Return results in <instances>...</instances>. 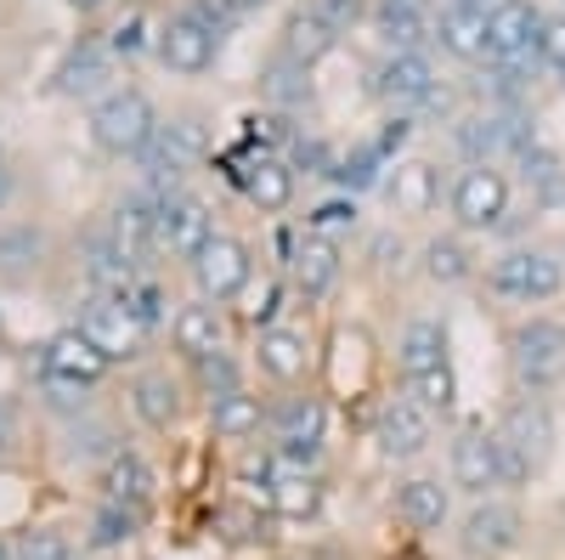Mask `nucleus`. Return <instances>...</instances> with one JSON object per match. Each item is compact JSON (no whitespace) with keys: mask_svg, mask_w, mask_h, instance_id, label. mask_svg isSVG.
<instances>
[{"mask_svg":"<svg viewBox=\"0 0 565 560\" xmlns=\"http://www.w3.org/2000/svg\"><path fill=\"white\" fill-rule=\"evenodd\" d=\"M45 373H57V380H74V385H97L108 373V357L90 346L79 329H63L52 346H45Z\"/></svg>","mask_w":565,"mask_h":560,"instance_id":"nucleus-17","label":"nucleus"},{"mask_svg":"<svg viewBox=\"0 0 565 560\" xmlns=\"http://www.w3.org/2000/svg\"><path fill=\"white\" fill-rule=\"evenodd\" d=\"M210 425H215V436H226V442L255 436V431H260V397H249V391L215 397V402H210Z\"/></svg>","mask_w":565,"mask_h":560,"instance_id":"nucleus-24","label":"nucleus"},{"mask_svg":"<svg viewBox=\"0 0 565 560\" xmlns=\"http://www.w3.org/2000/svg\"><path fill=\"white\" fill-rule=\"evenodd\" d=\"M215 45H221V34H210L193 12H181V18H170V23L159 29V57H164L175 74H204V68L215 63Z\"/></svg>","mask_w":565,"mask_h":560,"instance_id":"nucleus-9","label":"nucleus"},{"mask_svg":"<svg viewBox=\"0 0 565 560\" xmlns=\"http://www.w3.org/2000/svg\"><path fill=\"white\" fill-rule=\"evenodd\" d=\"M559 284H565V266L554 255H543V250H509V255L492 261V289L503 300L537 306V300H554Z\"/></svg>","mask_w":565,"mask_h":560,"instance_id":"nucleus-3","label":"nucleus"},{"mask_svg":"<svg viewBox=\"0 0 565 560\" xmlns=\"http://www.w3.org/2000/svg\"><path fill=\"white\" fill-rule=\"evenodd\" d=\"M0 447H7V431H0Z\"/></svg>","mask_w":565,"mask_h":560,"instance_id":"nucleus-57","label":"nucleus"},{"mask_svg":"<svg viewBox=\"0 0 565 560\" xmlns=\"http://www.w3.org/2000/svg\"><path fill=\"white\" fill-rule=\"evenodd\" d=\"M396 509H402V521H407V527H418V532H441V527H447L452 498H447V487H441V482L418 476V482H407V487H402Z\"/></svg>","mask_w":565,"mask_h":560,"instance_id":"nucleus-18","label":"nucleus"},{"mask_svg":"<svg viewBox=\"0 0 565 560\" xmlns=\"http://www.w3.org/2000/svg\"><path fill=\"white\" fill-rule=\"evenodd\" d=\"M34 255H40V239H34V232H12V239H0V261H7L12 272H23Z\"/></svg>","mask_w":565,"mask_h":560,"instance_id":"nucleus-45","label":"nucleus"},{"mask_svg":"<svg viewBox=\"0 0 565 560\" xmlns=\"http://www.w3.org/2000/svg\"><path fill=\"white\" fill-rule=\"evenodd\" d=\"M458 7H481V12H492V7H498V0H458Z\"/></svg>","mask_w":565,"mask_h":560,"instance_id":"nucleus-54","label":"nucleus"},{"mask_svg":"<svg viewBox=\"0 0 565 560\" xmlns=\"http://www.w3.org/2000/svg\"><path fill=\"white\" fill-rule=\"evenodd\" d=\"M514 538H521V516H514L509 504H476L463 516V549L476 560H498L503 549H514Z\"/></svg>","mask_w":565,"mask_h":560,"instance_id":"nucleus-13","label":"nucleus"},{"mask_svg":"<svg viewBox=\"0 0 565 560\" xmlns=\"http://www.w3.org/2000/svg\"><path fill=\"white\" fill-rule=\"evenodd\" d=\"M103 487H108L114 504H141L148 487H153V476H148V464H141L136 453H114L108 471H103Z\"/></svg>","mask_w":565,"mask_h":560,"instance_id":"nucleus-28","label":"nucleus"},{"mask_svg":"<svg viewBox=\"0 0 565 560\" xmlns=\"http://www.w3.org/2000/svg\"><path fill=\"white\" fill-rule=\"evenodd\" d=\"M238 187L260 210H282V204H289V193H295V176H289V165H282V159H255L249 170H238Z\"/></svg>","mask_w":565,"mask_h":560,"instance_id":"nucleus-21","label":"nucleus"},{"mask_svg":"<svg viewBox=\"0 0 565 560\" xmlns=\"http://www.w3.org/2000/svg\"><path fill=\"white\" fill-rule=\"evenodd\" d=\"M136 521H141L136 504H114V498H108L97 516H90V543H97V549H114V543H125V538L136 532Z\"/></svg>","mask_w":565,"mask_h":560,"instance_id":"nucleus-31","label":"nucleus"},{"mask_svg":"<svg viewBox=\"0 0 565 560\" xmlns=\"http://www.w3.org/2000/svg\"><path fill=\"white\" fill-rule=\"evenodd\" d=\"M306 12H311V18H322V23L334 29V34H345V29L362 18V0H311Z\"/></svg>","mask_w":565,"mask_h":560,"instance_id":"nucleus-43","label":"nucleus"},{"mask_svg":"<svg viewBox=\"0 0 565 560\" xmlns=\"http://www.w3.org/2000/svg\"><path fill=\"white\" fill-rule=\"evenodd\" d=\"M436 40L447 45L452 57H487V12L481 7H452L441 12V23H436Z\"/></svg>","mask_w":565,"mask_h":560,"instance_id":"nucleus-19","label":"nucleus"},{"mask_svg":"<svg viewBox=\"0 0 565 560\" xmlns=\"http://www.w3.org/2000/svg\"><path fill=\"white\" fill-rule=\"evenodd\" d=\"M317 498H322V487L311 482V476H289V482H277L271 487V509H277V516H311V509H317Z\"/></svg>","mask_w":565,"mask_h":560,"instance_id":"nucleus-35","label":"nucleus"},{"mask_svg":"<svg viewBox=\"0 0 565 560\" xmlns=\"http://www.w3.org/2000/svg\"><path fill=\"white\" fill-rule=\"evenodd\" d=\"M175 346L193 362L221 351V317H215V306H181L175 311Z\"/></svg>","mask_w":565,"mask_h":560,"instance_id":"nucleus-25","label":"nucleus"},{"mask_svg":"<svg viewBox=\"0 0 565 560\" xmlns=\"http://www.w3.org/2000/svg\"><path fill=\"white\" fill-rule=\"evenodd\" d=\"M452 482H458L463 493H476V498H487L492 487H503V482H509L503 436H492V431H463V436L452 442Z\"/></svg>","mask_w":565,"mask_h":560,"instance_id":"nucleus-6","label":"nucleus"},{"mask_svg":"<svg viewBox=\"0 0 565 560\" xmlns=\"http://www.w3.org/2000/svg\"><path fill=\"white\" fill-rule=\"evenodd\" d=\"M74 7H79V12H90V7H103V0H74Z\"/></svg>","mask_w":565,"mask_h":560,"instance_id":"nucleus-56","label":"nucleus"},{"mask_svg":"<svg viewBox=\"0 0 565 560\" xmlns=\"http://www.w3.org/2000/svg\"><path fill=\"white\" fill-rule=\"evenodd\" d=\"M543 7L537 0H498L487 12V57L498 63H543L537 57V40H543Z\"/></svg>","mask_w":565,"mask_h":560,"instance_id":"nucleus-2","label":"nucleus"},{"mask_svg":"<svg viewBox=\"0 0 565 560\" xmlns=\"http://www.w3.org/2000/svg\"><path fill=\"white\" fill-rule=\"evenodd\" d=\"M136 45H141V18H125L114 29V52H136Z\"/></svg>","mask_w":565,"mask_h":560,"instance_id":"nucleus-49","label":"nucleus"},{"mask_svg":"<svg viewBox=\"0 0 565 560\" xmlns=\"http://www.w3.org/2000/svg\"><path fill=\"white\" fill-rule=\"evenodd\" d=\"M373 91H380L385 103H402V108L407 103H430L436 97V68H430L424 52H391L380 80H373Z\"/></svg>","mask_w":565,"mask_h":560,"instance_id":"nucleus-12","label":"nucleus"},{"mask_svg":"<svg viewBox=\"0 0 565 560\" xmlns=\"http://www.w3.org/2000/svg\"><path fill=\"white\" fill-rule=\"evenodd\" d=\"M509 362H514V373H521V385L543 391L554 373L565 368V329H559L554 317L521 323V329L509 335Z\"/></svg>","mask_w":565,"mask_h":560,"instance_id":"nucleus-4","label":"nucleus"},{"mask_svg":"<svg viewBox=\"0 0 565 560\" xmlns=\"http://www.w3.org/2000/svg\"><path fill=\"white\" fill-rule=\"evenodd\" d=\"M244 136H249V148H260V159H271V148L289 142V125H282V114H249Z\"/></svg>","mask_w":565,"mask_h":560,"instance_id":"nucleus-38","label":"nucleus"},{"mask_svg":"<svg viewBox=\"0 0 565 560\" xmlns=\"http://www.w3.org/2000/svg\"><path fill=\"white\" fill-rule=\"evenodd\" d=\"M7 199H12V170L0 165V204H7Z\"/></svg>","mask_w":565,"mask_h":560,"instance_id":"nucleus-52","label":"nucleus"},{"mask_svg":"<svg viewBox=\"0 0 565 560\" xmlns=\"http://www.w3.org/2000/svg\"><path fill=\"white\" fill-rule=\"evenodd\" d=\"M193 272H199V289L210 300H232L249 284V250L238 239H210V250L193 261Z\"/></svg>","mask_w":565,"mask_h":560,"instance_id":"nucleus-11","label":"nucleus"},{"mask_svg":"<svg viewBox=\"0 0 565 560\" xmlns=\"http://www.w3.org/2000/svg\"><path fill=\"white\" fill-rule=\"evenodd\" d=\"M503 447L514 453V458H521L526 464V471H537V464L548 458V447H554V419H548V408L543 402H514L509 408V419H503Z\"/></svg>","mask_w":565,"mask_h":560,"instance_id":"nucleus-10","label":"nucleus"},{"mask_svg":"<svg viewBox=\"0 0 565 560\" xmlns=\"http://www.w3.org/2000/svg\"><path fill=\"white\" fill-rule=\"evenodd\" d=\"M503 210H509V181H503V170L469 165V170L452 181V215H458V226H498Z\"/></svg>","mask_w":565,"mask_h":560,"instance_id":"nucleus-7","label":"nucleus"},{"mask_svg":"<svg viewBox=\"0 0 565 560\" xmlns=\"http://www.w3.org/2000/svg\"><path fill=\"white\" fill-rule=\"evenodd\" d=\"M351 221H356V204H351V199H328V204L311 215L317 232H340V226H351Z\"/></svg>","mask_w":565,"mask_h":560,"instance_id":"nucleus-46","label":"nucleus"},{"mask_svg":"<svg viewBox=\"0 0 565 560\" xmlns=\"http://www.w3.org/2000/svg\"><path fill=\"white\" fill-rule=\"evenodd\" d=\"M430 0H380V18H418Z\"/></svg>","mask_w":565,"mask_h":560,"instance_id":"nucleus-50","label":"nucleus"},{"mask_svg":"<svg viewBox=\"0 0 565 560\" xmlns=\"http://www.w3.org/2000/svg\"><path fill=\"white\" fill-rule=\"evenodd\" d=\"M322 447V402L317 397H295L277 413V453L289 464H311Z\"/></svg>","mask_w":565,"mask_h":560,"instance_id":"nucleus-15","label":"nucleus"},{"mask_svg":"<svg viewBox=\"0 0 565 560\" xmlns=\"http://www.w3.org/2000/svg\"><path fill=\"white\" fill-rule=\"evenodd\" d=\"M380 453L385 458H413L424 442H430V413H424L418 402H407V397H396V402H385V413H380Z\"/></svg>","mask_w":565,"mask_h":560,"instance_id":"nucleus-16","label":"nucleus"},{"mask_svg":"<svg viewBox=\"0 0 565 560\" xmlns=\"http://www.w3.org/2000/svg\"><path fill=\"white\" fill-rule=\"evenodd\" d=\"M193 368H199V385H204L210 397L238 391V368H232V357H226V351H210V357H199Z\"/></svg>","mask_w":565,"mask_h":560,"instance_id":"nucleus-37","label":"nucleus"},{"mask_svg":"<svg viewBox=\"0 0 565 560\" xmlns=\"http://www.w3.org/2000/svg\"><path fill=\"white\" fill-rule=\"evenodd\" d=\"M277 317V289H260V300L249 306V323H271Z\"/></svg>","mask_w":565,"mask_h":560,"instance_id":"nucleus-51","label":"nucleus"},{"mask_svg":"<svg viewBox=\"0 0 565 560\" xmlns=\"http://www.w3.org/2000/svg\"><path fill=\"white\" fill-rule=\"evenodd\" d=\"M199 154H204V130L193 119H175V125H159V136H153V148L141 154V165H148L153 187H175L181 170L193 165Z\"/></svg>","mask_w":565,"mask_h":560,"instance_id":"nucleus-8","label":"nucleus"},{"mask_svg":"<svg viewBox=\"0 0 565 560\" xmlns=\"http://www.w3.org/2000/svg\"><path fill=\"white\" fill-rule=\"evenodd\" d=\"M447 362V329L436 317H418L407 323V335H402V368H407V380H418V373H430Z\"/></svg>","mask_w":565,"mask_h":560,"instance_id":"nucleus-20","label":"nucleus"},{"mask_svg":"<svg viewBox=\"0 0 565 560\" xmlns=\"http://www.w3.org/2000/svg\"><path fill=\"white\" fill-rule=\"evenodd\" d=\"M18 560H74V543L63 532H23Z\"/></svg>","mask_w":565,"mask_h":560,"instance_id":"nucleus-41","label":"nucleus"},{"mask_svg":"<svg viewBox=\"0 0 565 560\" xmlns=\"http://www.w3.org/2000/svg\"><path fill=\"white\" fill-rule=\"evenodd\" d=\"M90 130H97V142L108 154H136L141 159L159 136V114L141 91H114V97H103L97 114H90Z\"/></svg>","mask_w":565,"mask_h":560,"instance_id":"nucleus-1","label":"nucleus"},{"mask_svg":"<svg viewBox=\"0 0 565 560\" xmlns=\"http://www.w3.org/2000/svg\"><path fill=\"white\" fill-rule=\"evenodd\" d=\"M0 335H7V323H0Z\"/></svg>","mask_w":565,"mask_h":560,"instance_id":"nucleus-58","label":"nucleus"},{"mask_svg":"<svg viewBox=\"0 0 565 560\" xmlns=\"http://www.w3.org/2000/svg\"><path fill=\"white\" fill-rule=\"evenodd\" d=\"M136 413L141 419H148V425L153 431H170L175 425V413H181V402H175V385L164 380V373H141V380H136Z\"/></svg>","mask_w":565,"mask_h":560,"instance_id":"nucleus-27","label":"nucleus"},{"mask_svg":"<svg viewBox=\"0 0 565 560\" xmlns=\"http://www.w3.org/2000/svg\"><path fill=\"white\" fill-rule=\"evenodd\" d=\"M0 560H18V549H12L7 538H0Z\"/></svg>","mask_w":565,"mask_h":560,"instance_id":"nucleus-55","label":"nucleus"},{"mask_svg":"<svg viewBox=\"0 0 565 560\" xmlns=\"http://www.w3.org/2000/svg\"><path fill=\"white\" fill-rule=\"evenodd\" d=\"M260 0H226V12H255Z\"/></svg>","mask_w":565,"mask_h":560,"instance_id":"nucleus-53","label":"nucleus"},{"mask_svg":"<svg viewBox=\"0 0 565 560\" xmlns=\"http://www.w3.org/2000/svg\"><path fill=\"white\" fill-rule=\"evenodd\" d=\"M424 272H430L436 284H463L469 277V250L458 239H436L430 250H424Z\"/></svg>","mask_w":565,"mask_h":560,"instance_id":"nucleus-32","label":"nucleus"},{"mask_svg":"<svg viewBox=\"0 0 565 560\" xmlns=\"http://www.w3.org/2000/svg\"><path fill=\"white\" fill-rule=\"evenodd\" d=\"M108 80V52L97 40H79V52L63 63V74H57V85L63 91H97Z\"/></svg>","mask_w":565,"mask_h":560,"instance_id":"nucleus-29","label":"nucleus"},{"mask_svg":"<svg viewBox=\"0 0 565 560\" xmlns=\"http://www.w3.org/2000/svg\"><path fill=\"white\" fill-rule=\"evenodd\" d=\"M260 368L271 380H300L306 373V340L295 329H266L260 335Z\"/></svg>","mask_w":565,"mask_h":560,"instance_id":"nucleus-26","label":"nucleus"},{"mask_svg":"<svg viewBox=\"0 0 565 560\" xmlns=\"http://www.w3.org/2000/svg\"><path fill=\"white\" fill-rule=\"evenodd\" d=\"M210 239H215V226L199 199H175V193L153 199V244H164L181 261H199L210 250Z\"/></svg>","mask_w":565,"mask_h":560,"instance_id":"nucleus-5","label":"nucleus"},{"mask_svg":"<svg viewBox=\"0 0 565 560\" xmlns=\"http://www.w3.org/2000/svg\"><path fill=\"white\" fill-rule=\"evenodd\" d=\"M266 91H271L277 103L306 97V68H300V63H289V57H277V63L266 68Z\"/></svg>","mask_w":565,"mask_h":560,"instance_id":"nucleus-40","label":"nucleus"},{"mask_svg":"<svg viewBox=\"0 0 565 560\" xmlns=\"http://www.w3.org/2000/svg\"><path fill=\"white\" fill-rule=\"evenodd\" d=\"M498 142H503V119H463L458 125V148L476 159V165H492V154H498Z\"/></svg>","mask_w":565,"mask_h":560,"instance_id":"nucleus-34","label":"nucleus"},{"mask_svg":"<svg viewBox=\"0 0 565 560\" xmlns=\"http://www.w3.org/2000/svg\"><path fill=\"white\" fill-rule=\"evenodd\" d=\"M380 29H385V45L391 52H413V40H418V18H380Z\"/></svg>","mask_w":565,"mask_h":560,"instance_id":"nucleus-47","label":"nucleus"},{"mask_svg":"<svg viewBox=\"0 0 565 560\" xmlns=\"http://www.w3.org/2000/svg\"><path fill=\"white\" fill-rule=\"evenodd\" d=\"M407 136H413V119H407V114H391V119H385V130L373 136V148H380V154L391 159V154H396V148L407 142Z\"/></svg>","mask_w":565,"mask_h":560,"instance_id":"nucleus-48","label":"nucleus"},{"mask_svg":"<svg viewBox=\"0 0 565 560\" xmlns=\"http://www.w3.org/2000/svg\"><path fill=\"white\" fill-rule=\"evenodd\" d=\"M380 165H385V154L373 148V142H362V148H356V154H351V159H345V165L334 170V176H340V181H351V187H367V181H373V170H380Z\"/></svg>","mask_w":565,"mask_h":560,"instance_id":"nucleus-44","label":"nucleus"},{"mask_svg":"<svg viewBox=\"0 0 565 560\" xmlns=\"http://www.w3.org/2000/svg\"><path fill=\"white\" fill-rule=\"evenodd\" d=\"M407 391H413V402H418L424 413H447L458 380H452V368L441 362V368H430V373H418V380H407Z\"/></svg>","mask_w":565,"mask_h":560,"instance_id":"nucleus-33","label":"nucleus"},{"mask_svg":"<svg viewBox=\"0 0 565 560\" xmlns=\"http://www.w3.org/2000/svg\"><path fill=\"white\" fill-rule=\"evenodd\" d=\"M526 181L537 187L543 204H559V199H565V165H559L554 154H543V148L526 154Z\"/></svg>","mask_w":565,"mask_h":560,"instance_id":"nucleus-36","label":"nucleus"},{"mask_svg":"<svg viewBox=\"0 0 565 560\" xmlns=\"http://www.w3.org/2000/svg\"><path fill=\"white\" fill-rule=\"evenodd\" d=\"M537 57L548 63V74L565 85V12H554L548 23H543V40H537Z\"/></svg>","mask_w":565,"mask_h":560,"instance_id":"nucleus-42","label":"nucleus"},{"mask_svg":"<svg viewBox=\"0 0 565 560\" xmlns=\"http://www.w3.org/2000/svg\"><path fill=\"white\" fill-rule=\"evenodd\" d=\"M114 300L125 306V317L136 323L141 335H148V329H159V323H164V289H159V284H148V277H136V284H130L125 295H114Z\"/></svg>","mask_w":565,"mask_h":560,"instance_id":"nucleus-30","label":"nucleus"},{"mask_svg":"<svg viewBox=\"0 0 565 560\" xmlns=\"http://www.w3.org/2000/svg\"><path fill=\"white\" fill-rule=\"evenodd\" d=\"M430 193H436V170H430V165H413V170L396 176V204L424 210V204H430Z\"/></svg>","mask_w":565,"mask_h":560,"instance_id":"nucleus-39","label":"nucleus"},{"mask_svg":"<svg viewBox=\"0 0 565 560\" xmlns=\"http://www.w3.org/2000/svg\"><path fill=\"white\" fill-rule=\"evenodd\" d=\"M328 45H334V29H328L322 18H311V12H295L289 23H282V57L300 63V68H311Z\"/></svg>","mask_w":565,"mask_h":560,"instance_id":"nucleus-22","label":"nucleus"},{"mask_svg":"<svg viewBox=\"0 0 565 560\" xmlns=\"http://www.w3.org/2000/svg\"><path fill=\"white\" fill-rule=\"evenodd\" d=\"M334 272H340V250L322 239V232H311V239L295 250V284L306 295H322L328 284H334Z\"/></svg>","mask_w":565,"mask_h":560,"instance_id":"nucleus-23","label":"nucleus"},{"mask_svg":"<svg viewBox=\"0 0 565 560\" xmlns=\"http://www.w3.org/2000/svg\"><path fill=\"white\" fill-rule=\"evenodd\" d=\"M79 335L97 346L108 362H119V357H136V346H141V329L125 317V306L119 300H97V306H85V317H79Z\"/></svg>","mask_w":565,"mask_h":560,"instance_id":"nucleus-14","label":"nucleus"}]
</instances>
